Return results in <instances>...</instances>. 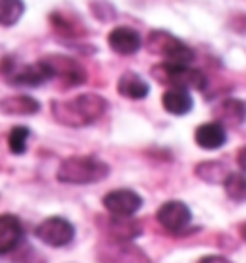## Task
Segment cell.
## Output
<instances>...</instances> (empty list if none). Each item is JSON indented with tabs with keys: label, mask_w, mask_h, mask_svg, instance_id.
<instances>
[{
	"label": "cell",
	"mask_w": 246,
	"mask_h": 263,
	"mask_svg": "<svg viewBox=\"0 0 246 263\" xmlns=\"http://www.w3.org/2000/svg\"><path fill=\"white\" fill-rule=\"evenodd\" d=\"M108 102L100 95H79L72 100H56L50 110L54 119L67 127H87L104 116Z\"/></svg>",
	"instance_id": "cell-1"
},
{
	"label": "cell",
	"mask_w": 246,
	"mask_h": 263,
	"mask_svg": "<svg viewBox=\"0 0 246 263\" xmlns=\"http://www.w3.org/2000/svg\"><path fill=\"white\" fill-rule=\"evenodd\" d=\"M110 175V165L96 156H72L65 158L58 167L60 183L65 184H93L100 183Z\"/></svg>",
	"instance_id": "cell-2"
},
{
	"label": "cell",
	"mask_w": 246,
	"mask_h": 263,
	"mask_svg": "<svg viewBox=\"0 0 246 263\" xmlns=\"http://www.w3.org/2000/svg\"><path fill=\"white\" fill-rule=\"evenodd\" d=\"M146 46L152 54H158L166 60V64H173V66H188L195 60V52L188 48L187 44L181 43L171 33L162 29H156L148 35Z\"/></svg>",
	"instance_id": "cell-3"
},
{
	"label": "cell",
	"mask_w": 246,
	"mask_h": 263,
	"mask_svg": "<svg viewBox=\"0 0 246 263\" xmlns=\"http://www.w3.org/2000/svg\"><path fill=\"white\" fill-rule=\"evenodd\" d=\"M152 77L158 83L169 88H185V90H204L206 88V75L198 69L188 66H173V64H158L152 67Z\"/></svg>",
	"instance_id": "cell-4"
},
{
	"label": "cell",
	"mask_w": 246,
	"mask_h": 263,
	"mask_svg": "<svg viewBox=\"0 0 246 263\" xmlns=\"http://www.w3.org/2000/svg\"><path fill=\"white\" fill-rule=\"evenodd\" d=\"M98 263H152L145 250L138 248L133 240L106 238L96 250Z\"/></svg>",
	"instance_id": "cell-5"
},
{
	"label": "cell",
	"mask_w": 246,
	"mask_h": 263,
	"mask_svg": "<svg viewBox=\"0 0 246 263\" xmlns=\"http://www.w3.org/2000/svg\"><path fill=\"white\" fill-rule=\"evenodd\" d=\"M35 236L50 248H64L75 238V227L64 217L54 215L39 223L35 229Z\"/></svg>",
	"instance_id": "cell-6"
},
{
	"label": "cell",
	"mask_w": 246,
	"mask_h": 263,
	"mask_svg": "<svg viewBox=\"0 0 246 263\" xmlns=\"http://www.w3.org/2000/svg\"><path fill=\"white\" fill-rule=\"evenodd\" d=\"M156 217H158V223L166 231L179 234L190 225L192 213H190V210H188V205L185 202H181V200H169V202L160 205Z\"/></svg>",
	"instance_id": "cell-7"
},
{
	"label": "cell",
	"mask_w": 246,
	"mask_h": 263,
	"mask_svg": "<svg viewBox=\"0 0 246 263\" xmlns=\"http://www.w3.org/2000/svg\"><path fill=\"white\" fill-rule=\"evenodd\" d=\"M102 204L110 212V215H123L131 217L143 208V198L138 196L135 190L129 189H117L108 192L102 198Z\"/></svg>",
	"instance_id": "cell-8"
},
{
	"label": "cell",
	"mask_w": 246,
	"mask_h": 263,
	"mask_svg": "<svg viewBox=\"0 0 246 263\" xmlns=\"http://www.w3.org/2000/svg\"><path fill=\"white\" fill-rule=\"evenodd\" d=\"M22 221L12 213L0 215V256L14 254L23 242Z\"/></svg>",
	"instance_id": "cell-9"
},
{
	"label": "cell",
	"mask_w": 246,
	"mask_h": 263,
	"mask_svg": "<svg viewBox=\"0 0 246 263\" xmlns=\"http://www.w3.org/2000/svg\"><path fill=\"white\" fill-rule=\"evenodd\" d=\"M52 69V75L54 77H60L65 85L69 87H75V85H81L83 81L87 79L85 75V69L72 58H65V56H48L44 60Z\"/></svg>",
	"instance_id": "cell-10"
},
{
	"label": "cell",
	"mask_w": 246,
	"mask_h": 263,
	"mask_svg": "<svg viewBox=\"0 0 246 263\" xmlns=\"http://www.w3.org/2000/svg\"><path fill=\"white\" fill-rule=\"evenodd\" d=\"M54 75H52L50 66L41 60L37 64H29V66L22 67L20 71L10 75V83L12 85H17V87H39L46 81H50Z\"/></svg>",
	"instance_id": "cell-11"
},
{
	"label": "cell",
	"mask_w": 246,
	"mask_h": 263,
	"mask_svg": "<svg viewBox=\"0 0 246 263\" xmlns=\"http://www.w3.org/2000/svg\"><path fill=\"white\" fill-rule=\"evenodd\" d=\"M104 233L108 234V238L116 240H135L143 234V227L137 219L123 217V215H110L104 223Z\"/></svg>",
	"instance_id": "cell-12"
},
{
	"label": "cell",
	"mask_w": 246,
	"mask_h": 263,
	"mask_svg": "<svg viewBox=\"0 0 246 263\" xmlns=\"http://www.w3.org/2000/svg\"><path fill=\"white\" fill-rule=\"evenodd\" d=\"M108 44L116 54L131 56V54L138 52V48L143 46V41H140V35L135 29H131V27H116V29L110 31Z\"/></svg>",
	"instance_id": "cell-13"
},
{
	"label": "cell",
	"mask_w": 246,
	"mask_h": 263,
	"mask_svg": "<svg viewBox=\"0 0 246 263\" xmlns=\"http://www.w3.org/2000/svg\"><path fill=\"white\" fill-rule=\"evenodd\" d=\"M195 140L204 150H219L227 142V131L219 121H208L195 131Z\"/></svg>",
	"instance_id": "cell-14"
},
{
	"label": "cell",
	"mask_w": 246,
	"mask_h": 263,
	"mask_svg": "<svg viewBox=\"0 0 246 263\" xmlns=\"http://www.w3.org/2000/svg\"><path fill=\"white\" fill-rule=\"evenodd\" d=\"M216 121L223 125H231V127H237V125H242L246 121V102L239 100V98H227L223 102H219L216 106Z\"/></svg>",
	"instance_id": "cell-15"
},
{
	"label": "cell",
	"mask_w": 246,
	"mask_h": 263,
	"mask_svg": "<svg viewBox=\"0 0 246 263\" xmlns=\"http://www.w3.org/2000/svg\"><path fill=\"white\" fill-rule=\"evenodd\" d=\"M41 110V104L27 95L8 96L0 100V114L4 116H33Z\"/></svg>",
	"instance_id": "cell-16"
},
{
	"label": "cell",
	"mask_w": 246,
	"mask_h": 263,
	"mask_svg": "<svg viewBox=\"0 0 246 263\" xmlns=\"http://www.w3.org/2000/svg\"><path fill=\"white\" fill-rule=\"evenodd\" d=\"M117 92L129 100H143L148 96L150 87L140 75L133 73V71H125L117 81Z\"/></svg>",
	"instance_id": "cell-17"
},
{
	"label": "cell",
	"mask_w": 246,
	"mask_h": 263,
	"mask_svg": "<svg viewBox=\"0 0 246 263\" xmlns=\"http://www.w3.org/2000/svg\"><path fill=\"white\" fill-rule=\"evenodd\" d=\"M164 110L171 116H185L192 110V96L185 88H167L162 96Z\"/></svg>",
	"instance_id": "cell-18"
},
{
	"label": "cell",
	"mask_w": 246,
	"mask_h": 263,
	"mask_svg": "<svg viewBox=\"0 0 246 263\" xmlns=\"http://www.w3.org/2000/svg\"><path fill=\"white\" fill-rule=\"evenodd\" d=\"M195 173L202 181H206V183L216 184L223 183L227 173H229V169L225 167V163H221V161H202V163L196 165Z\"/></svg>",
	"instance_id": "cell-19"
},
{
	"label": "cell",
	"mask_w": 246,
	"mask_h": 263,
	"mask_svg": "<svg viewBox=\"0 0 246 263\" xmlns=\"http://www.w3.org/2000/svg\"><path fill=\"white\" fill-rule=\"evenodd\" d=\"M225 194L233 202H246V173H227L223 183Z\"/></svg>",
	"instance_id": "cell-20"
},
{
	"label": "cell",
	"mask_w": 246,
	"mask_h": 263,
	"mask_svg": "<svg viewBox=\"0 0 246 263\" xmlns=\"http://www.w3.org/2000/svg\"><path fill=\"white\" fill-rule=\"evenodd\" d=\"M23 0H0V25H14L23 15Z\"/></svg>",
	"instance_id": "cell-21"
},
{
	"label": "cell",
	"mask_w": 246,
	"mask_h": 263,
	"mask_svg": "<svg viewBox=\"0 0 246 263\" xmlns=\"http://www.w3.org/2000/svg\"><path fill=\"white\" fill-rule=\"evenodd\" d=\"M29 135H31V131L27 127H23V125H17V127H14V129L10 131V135H8V146H10L12 154L20 156V154H23L27 150Z\"/></svg>",
	"instance_id": "cell-22"
},
{
	"label": "cell",
	"mask_w": 246,
	"mask_h": 263,
	"mask_svg": "<svg viewBox=\"0 0 246 263\" xmlns=\"http://www.w3.org/2000/svg\"><path fill=\"white\" fill-rule=\"evenodd\" d=\"M198 263H233V261H229V259L223 257V256H206V257H202Z\"/></svg>",
	"instance_id": "cell-23"
},
{
	"label": "cell",
	"mask_w": 246,
	"mask_h": 263,
	"mask_svg": "<svg viewBox=\"0 0 246 263\" xmlns=\"http://www.w3.org/2000/svg\"><path fill=\"white\" fill-rule=\"evenodd\" d=\"M237 163H239V167L246 173V146L240 148L239 154H237Z\"/></svg>",
	"instance_id": "cell-24"
},
{
	"label": "cell",
	"mask_w": 246,
	"mask_h": 263,
	"mask_svg": "<svg viewBox=\"0 0 246 263\" xmlns=\"http://www.w3.org/2000/svg\"><path fill=\"white\" fill-rule=\"evenodd\" d=\"M239 231H240V236H242V238L246 240V221H244V223H240Z\"/></svg>",
	"instance_id": "cell-25"
}]
</instances>
